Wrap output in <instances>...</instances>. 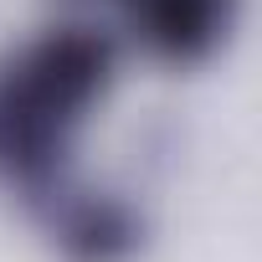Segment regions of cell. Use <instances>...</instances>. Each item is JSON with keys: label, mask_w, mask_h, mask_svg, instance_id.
I'll list each match as a JSON object with an SVG mask.
<instances>
[{"label": "cell", "mask_w": 262, "mask_h": 262, "mask_svg": "<svg viewBox=\"0 0 262 262\" xmlns=\"http://www.w3.org/2000/svg\"><path fill=\"white\" fill-rule=\"evenodd\" d=\"M113 82V41L88 26L41 31L0 62V185L16 190L67 262H128L144 242L139 211L88 190L72 149Z\"/></svg>", "instance_id": "1"}, {"label": "cell", "mask_w": 262, "mask_h": 262, "mask_svg": "<svg viewBox=\"0 0 262 262\" xmlns=\"http://www.w3.org/2000/svg\"><path fill=\"white\" fill-rule=\"evenodd\" d=\"M123 11L155 57L206 62L236 21V0H123Z\"/></svg>", "instance_id": "2"}]
</instances>
